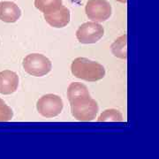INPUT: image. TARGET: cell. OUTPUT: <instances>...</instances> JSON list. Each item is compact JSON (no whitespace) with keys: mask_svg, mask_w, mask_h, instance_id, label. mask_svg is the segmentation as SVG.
<instances>
[{"mask_svg":"<svg viewBox=\"0 0 159 159\" xmlns=\"http://www.w3.org/2000/svg\"><path fill=\"white\" fill-rule=\"evenodd\" d=\"M72 115L79 121L89 122L96 119L98 112V104L91 98L88 88L80 82L71 83L67 89Z\"/></svg>","mask_w":159,"mask_h":159,"instance_id":"cell-1","label":"cell"},{"mask_svg":"<svg viewBox=\"0 0 159 159\" xmlns=\"http://www.w3.org/2000/svg\"><path fill=\"white\" fill-rule=\"evenodd\" d=\"M71 71L74 77L86 81H97L105 76V69L101 64L86 57L75 58Z\"/></svg>","mask_w":159,"mask_h":159,"instance_id":"cell-2","label":"cell"},{"mask_svg":"<svg viewBox=\"0 0 159 159\" xmlns=\"http://www.w3.org/2000/svg\"><path fill=\"white\" fill-rule=\"evenodd\" d=\"M23 68L26 73L35 77H43L51 71V60L39 53L29 54L23 59Z\"/></svg>","mask_w":159,"mask_h":159,"instance_id":"cell-3","label":"cell"},{"mask_svg":"<svg viewBox=\"0 0 159 159\" xmlns=\"http://www.w3.org/2000/svg\"><path fill=\"white\" fill-rule=\"evenodd\" d=\"M64 102L61 97L54 94H47L40 98L36 109L43 117L54 118L62 112Z\"/></svg>","mask_w":159,"mask_h":159,"instance_id":"cell-4","label":"cell"},{"mask_svg":"<svg viewBox=\"0 0 159 159\" xmlns=\"http://www.w3.org/2000/svg\"><path fill=\"white\" fill-rule=\"evenodd\" d=\"M111 6L107 0H89L85 7L88 18L95 22H103L111 16Z\"/></svg>","mask_w":159,"mask_h":159,"instance_id":"cell-5","label":"cell"},{"mask_svg":"<svg viewBox=\"0 0 159 159\" xmlns=\"http://www.w3.org/2000/svg\"><path fill=\"white\" fill-rule=\"evenodd\" d=\"M104 29L98 22L89 21L80 25L76 31V37L80 43H96L102 38Z\"/></svg>","mask_w":159,"mask_h":159,"instance_id":"cell-6","label":"cell"},{"mask_svg":"<svg viewBox=\"0 0 159 159\" xmlns=\"http://www.w3.org/2000/svg\"><path fill=\"white\" fill-rule=\"evenodd\" d=\"M19 87V76L11 70L0 72V94L11 95L17 90Z\"/></svg>","mask_w":159,"mask_h":159,"instance_id":"cell-7","label":"cell"},{"mask_svg":"<svg viewBox=\"0 0 159 159\" xmlns=\"http://www.w3.org/2000/svg\"><path fill=\"white\" fill-rule=\"evenodd\" d=\"M44 20L50 26L56 29H62L66 27L70 22V11L67 7L63 6L57 11L49 14H43Z\"/></svg>","mask_w":159,"mask_h":159,"instance_id":"cell-8","label":"cell"},{"mask_svg":"<svg viewBox=\"0 0 159 159\" xmlns=\"http://www.w3.org/2000/svg\"><path fill=\"white\" fill-rule=\"evenodd\" d=\"M20 7L11 1L0 2V20L6 23H14L20 18Z\"/></svg>","mask_w":159,"mask_h":159,"instance_id":"cell-9","label":"cell"},{"mask_svg":"<svg viewBox=\"0 0 159 159\" xmlns=\"http://www.w3.org/2000/svg\"><path fill=\"white\" fill-rule=\"evenodd\" d=\"M34 6L43 14H49L60 9L63 2L62 0H34Z\"/></svg>","mask_w":159,"mask_h":159,"instance_id":"cell-10","label":"cell"},{"mask_svg":"<svg viewBox=\"0 0 159 159\" xmlns=\"http://www.w3.org/2000/svg\"><path fill=\"white\" fill-rule=\"evenodd\" d=\"M126 43H127L126 34H124L114 41V43L111 44V52L115 57L122 59H125L127 57Z\"/></svg>","mask_w":159,"mask_h":159,"instance_id":"cell-11","label":"cell"},{"mask_svg":"<svg viewBox=\"0 0 159 159\" xmlns=\"http://www.w3.org/2000/svg\"><path fill=\"white\" fill-rule=\"evenodd\" d=\"M98 122H122L123 116L121 112L115 109H109L102 111L97 119Z\"/></svg>","mask_w":159,"mask_h":159,"instance_id":"cell-12","label":"cell"},{"mask_svg":"<svg viewBox=\"0 0 159 159\" xmlns=\"http://www.w3.org/2000/svg\"><path fill=\"white\" fill-rule=\"evenodd\" d=\"M13 112L11 107L6 104L3 99L0 98V122H7L12 119Z\"/></svg>","mask_w":159,"mask_h":159,"instance_id":"cell-13","label":"cell"},{"mask_svg":"<svg viewBox=\"0 0 159 159\" xmlns=\"http://www.w3.org/2000/svg\"><path fill=\"white\" fill-rule=\"evenodd\" d=\"M116 1L120 2V3H126V1H127V0H116Z\"/></svg>","mask_w":159,"mask_h":159,"instance_id":"cell-14","label":"cell"}]
</instances>
